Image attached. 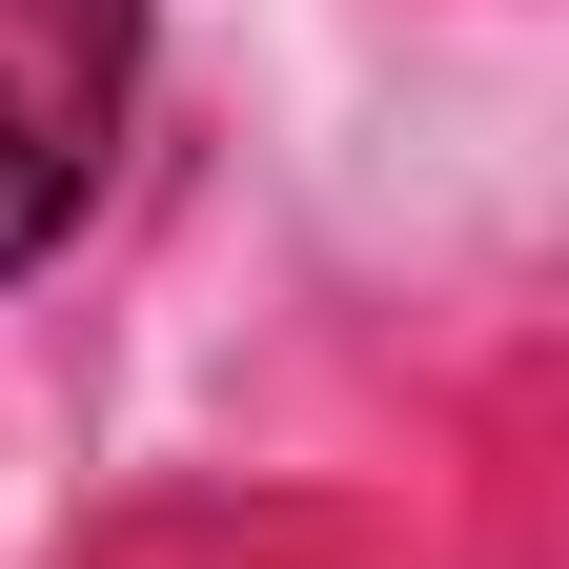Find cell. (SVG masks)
<instances>
[{
	"label": "cell",
	"instance_id": "1",
	"mask_svg": "<svg viewBox=\"0 0 569 569\" xmlns=\"http://www.w3.org/2000/svg\"><path fill=\"white\" fill-rule=\"evenodd\" d=\"M122 82H142V0H0V264H41L82 224Z\"/></svg>",
	"mask_w": 569,
	"mask_h": 569
}]
</instances>
